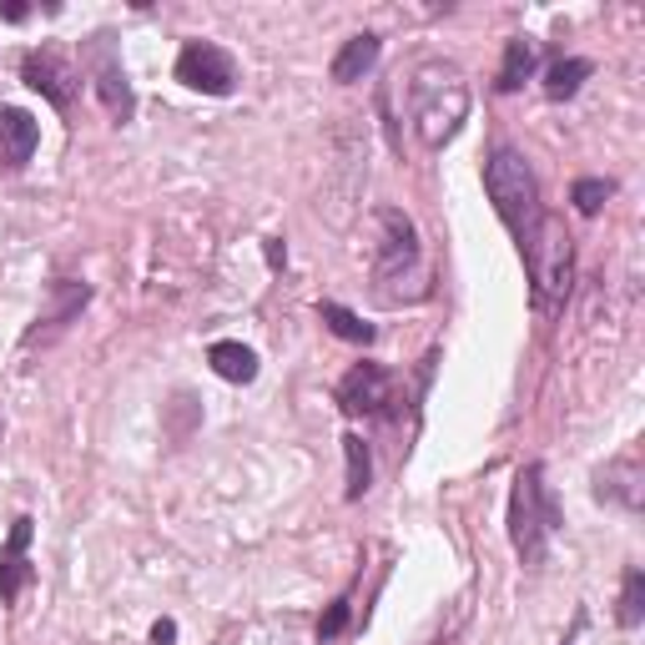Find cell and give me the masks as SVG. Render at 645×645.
I'll return each instance as SVG.
<instances>
[{"mask_svg":"<svg viewBox=\"0 0 645 645\" xmlns=\"http://www.w3.org/2000/svg\"><path fill=\"white\" fill-rule=\"evenodd\" d=\"M408 121L423 152H439L459 136V127L469 121V81L454 61L429 56L408 71Z\"/></svg>","mask_w":645,"mask_h":645,"instance_id":"obj_1","label":"cell"},{"mask_svg":"<svg viewBox=\"0 0 645 645\" xmlns=\"http://www.w3.org/2000/svg\"><path fill=\"white\" fill-rule=\"evenodd\" d=\"M485 192L489 202H494V212H500V223L510 227V238L519 242V252L535 242V232H540V182H535V167H529L514 146H494L485 162Z\"/></svg>","mask_w":645,"mask_h":645,"instance_id":"obj_2","label":"cell"},{"mask_svg":"<svg viewBox=\"0 0 645 645\" xmlns=\"http://www.w3.org/2000/svg\"><path fill=\"white\" fill-rule=\"evenodd\" d=\"M525 267H529V288H535V308L545 318L565 313L570 283H575V238L565 232L560 217H550V212L540 217V232L525 248Z\"/></svg>","mask_w":645,"mask_h":645,"instance_id":"obj_3","label":"cell"},{"mask_svg":"<svg viewBox=\"0 0 645 645\" xmlns=\"http://www.w3.org/2000/svg\"><path fill=\"white\" fill-rule=\"evenodd\" d=\"M554 525H560V510H554L550 489H545V469L540 464H525L514 475V494H510V540H514V554L529 570L545 565Z\"/></svg>","mask_w":645,"mask_h":645,"instance_id":"obj_4","label":"cell"},{"mask_svg":"<svg viewBox=\"0 0 645 645\" xmlns=\"http://www.w3.org/2000/svg\"><path fill=\"white\" fill-rule=\"evenodd\" d=\"M423 248H419V232L408 223L398 207H379V258H373V283H379V298L389 292V283H414V292H429L423 283Z\"/></svg>","mask_w":645,"mask_h":645,"instance_id":"obj_5","label":"cell"},{"mask_svg":"<svg viewBox=\"0 0 645 645\" xmlns=\"http://www.w3.org/2000/svg\"><path fill=\"white\" fill-rule=\"evenodd\" d=\"M338 408L354 414V419H394L398 414L394 373L383 363H354L338 383Z\"/></svg>","mask_w":645,"mask_h":645,"instance_id":"obj_6","label":"cell"},{"mask_svg":"<svg viewBox=\"0 0 645 645\" xmlns=\"http://www.w3.org/2000/svg\"><path fill=\"white\" fill-rule=\"evenodd\" d=\"M81 61H86V71H92V86H96V96H101L106 117L127 127V121L136 117V92H132V81H127V71H121L111 36L101 31V36H92V40H86V51H81Z\"/></svg>","mask_w":645,"mask_h":645,"instance_id":"obj_7","label":"cell"},{"mask_svg":"<svg viewBox=\"0 0 645 645\" xmlns=\"http://www.w3.org/2000/svg\"><path fill=\"white\" fill-rule=\"evenodd\" d=\"M177 81L202 96H232L238 92V61L217 40H187L177 56Z\"/></svg>","mask_w":645,"mask_h":645,"instance_id":"obj_8","label":"cell"},{"mask_svg":"<svg viewBox=\"0 0 645 645\" xmlns=\"http://www.w3.org/2000/svg\"><path fill=\"white\" fill-rule=\"evenodd\" d=\"M21 81H26L31 92L46 96L56 111H71V101H76V92H81V71L71 67V61H61L56 51H31L26 61H21Z\"/></svg>","mask_w":645,"mask_h":645,"instance_id":"obj_9","label":"cell"},{"mask_svg":"<svg viewBox=\"0 0 645 645\" xmlns=\"http://www.w3.org/2000/svg\"><path fill=\"white\" fill-rule=\"evenodd\" d=\"M595 494L606 504H620V510H641L645 504V475H641V459L635 454H620L610 459L600 475H595Z\"/></svg>","mask_w":645,"mask_h":645,"instance_id":"obj_10","label":"cell"},{"mask_svg":"<svg viewBox=\"0 0 645 645\" xmlns=\"http://www.w3.org/2000/svg\"><path fill=\"white\" fill-rule=\"evenodd\" d=\"M26 545H31V514H15L5 550H0V600H15L31 585V575H36L26 560Z\"/></svg>","mask_w":645,"mask_h":645,"instance_id":"obj_11","label":"cell"},{"mask_svg":"<svg viewBox=\"0 0 645 645\" xmlns=\"http://www.w3.org/2000/svg\"><path fill=\"white\" fill-rule=\"evenodd\" d=\"M40 146V127L21 106H0V162L5 167H26Z\"/></svg>","mask_w":645,"mask_h":645,"instance_id":"obj_12","label":"cell"},{"mask_svg":"<svg viewBox=\"0 0 645 645\" xmlns=\"http://www.w3.org/2000/svg\"><path fill=\"white\" fill-rule=\"evenodd\" d=\"M86 303H92V288H86V283H71V277H61V283H51V313L40 318L46 329L26 333V348H36V343L56 338V333L67 329V323H71V318H76Z\"/></svg>","mask_w":645,"mask_h":645,"instance_id":"obj_13","label":"cell"},{"mask_svg":"<svg viewBox=\"0 0 645 645\" xmlns=\"http://www.w3.org/2000/svg\"><path fill=\"white\" fill-rule=\"evenodd\" d=\"M379 51H383V40L373 36V31H363V36H348L338 46V56H333L329 76L338 81V86H354V81H363L373 67H379Z\"/></svg>","mask_w":645,"mask_h":645,"instance_id":"obj_14","label":"cell"},{"mask_svg":"<svg viewBox=\"0 0 645 645\" xmlns=\"http://www.w3.org/2000/svg\"><path fill=\"white\" fill-rule=\"evenodd\" d=\"M207 363H212V373L227 379V383H252V379H258V354H252L248 343H232V338L212 343Z\"/></svg>","mask_w":645,"mask_h":645,"instance_id":"obj_15","label":"cell"},{"mask_svg":"<svg viewBox=\"0 0 645 645\" xmlns=\"http://www.w3.org/2000/svg\"><path fill=\"white\" fill-rule=\"evenodd\" d=\"M535 61H540V51H535V40L529 36H510L504 40V61H500V92H519L529 76H535Z\"/></svg>","mask_w":645,"mask_h":645,"instance_id":"obj_16","label":"cell"},{"mask_svg":"<svg viewBox=\"0 0 645 645\" xmlns=\"http://www.w3.org/2000/svg\"><path fill=\"white\" fill-rule=\"evenodd\" d=\"M590 71L595 67L585 61V56H565V61H554V67L545 71V96H550V101H570V96L590 81Z\"/></svg>","mask_w":645,"mask_h":645,"instance_id":"obj_17","label":"cell"},{"mask_svg":"<svg viewBox=\"0 0 645 645\" xmlns=\"http://www.w3.org/2000/svg\"><path fill=\"white\" fill-rule=\"evenodd\" d=\"M343 459H348V485H343V494L348 500H363L373 485V459H369V444L358 434H343Z\"/></svg>","mask_w":645,"mask_h":645,"instance_id":"obj_18","label":"cell"},{"mask_svg":"<svg viewBox=\"0 0 645 645\" xmlns=\"http://www.w3.org/2000/svg\"><path fill=\"white\" fill-rule=\"evenodd\" d=\"M318 318H323V323H329V333H338L343 343H373V323H363L354 308H343V303H318Z\"/></svg>","mask_w":645,"mask_h":645,"instance_id":"obj_19","label":"cell"},{"mask_svg":"<svg viewBox=\"0 0 645 645\" xmlns=\"http://www.w3.org/2000/svg\"><path fill=\"white\" fill-rule=\"evenodd\" d=\"M620 631H641V620H645V570L631 565L625 570V590H620Z\"/></svg>","mask_w":645,"mask_h":645,"instance_id":"obj_20","label":"cell"},{"mask_svg":"<svg viewBox=\"0 0 645 645\" xmlns=\"http://www.w3.org/2000/svg\"><path fill=\"white\" fill-rule=\"evenodd\" d=\"M610 198H616V182H610V177H580L575 192H570V202H575L580 217H595Z\"/></svg>","mask_w":645,"mask_h":645,"instance_id":"obj_21","label":"cell"},{"mask_svg":"<svg viewBox=\"0 0 645 645\" xmlns=\"http://www.w3.org/2000/svg\"><path fill=\"white\" fill-rule=\"evenodd\" d=\"M348 616H354V595H338V600L323 610V620H318V641H338V635L348 631Z\"/></svg>","mask_w":645,"mask_h":645,"instance_id":"obj_22","label":"cell"},{"mask_svg":"<svg viewBox=\"0 0 645 645\" xmlns=\"http://www.w3.org/2000/svg\"><path fill=\"white\" fill-rule=\"evenodd\" d=\"M263 252H267V263H273V267L288 263V248H283V238H267V242H263Z\"/></svg>","mask_w":645,"mask_h":645,"instance_id":"obj_23","label":"cell"},{"mask_svg":"<svg viewBox=\"0 0 645 645\" xmlns=\"http://www.w3.org/2000/svg\"><path fill=\"white\" fill-rule=\"evenodd\" d=\"M177 641V625H171V620H157V625H152V645H171Z\"/></svg>","mask_w":645,"mask_h":645,"instance_id":"obj_24","label":"cell"},{"mask_svg":"<svg viewBox=\"0 0 645 645\" xmlns=\"http://www.w3.org/2000/svg\"><path fill=\"white\" fill-rule=\"evenodd\" d=\"M0 15H5V21H26V5H21V0H5V5H0Z\"/></svg>","mask_w":645,"mask_h":645,"instance_id":"obj_25","label":"cell"}]
</instances>
